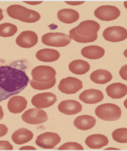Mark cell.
Masks as SVG:
<instances>
[{
    "label": "cell",
    "instance_id": "26",
    "mask_svg": "<svg viewBox=\"0 0 127 151\" xmlns=\"http://www.w3.org/2000/svg\"><path fill=\"white\" fill-rule=\"evenodd\" d=\"M18 30L16 25L10 23H4L0 25V36L2 37H10L13 36Z\"/></svg>",
    "mask_w": 127,
    "mask_h": 151
},
{
    "label": "cell",
    "instance_id": "23",
    "mask_svg": "<svg viewBox=\"0 0 127 151\" xmlns=\"http://www.w3.org/2000/svg\"><path fill=\"white\" fill-rule=\"evenodd\" d=\"M96 119L90 115L77 116L74 122L75 127L80 130L86 131L91 129L96 124Z\"/></svg>",
    "mask_w": 127,
    "mask_h": 151
},
{
    "label": "cell",
    "instance_id": "19",
    "mask_svg": "<svg viewBox=\"0 0 127 151\" xmlns=\"http://www.w3.org/2000/svg\"><path fill=\"white\" fill-rule=\"evenodd\" d=\"M33 136L34 134L32 131L25 128H21L13 134L11 139L15 144L21 145L31 141Z\"/></svg>",
    "mask_w": 127,
    "mask_h": 151
},
{
    "label": "cell",
    "instance_id": "12",
    "mask_svg": "<svg viewBox=\"0 0 127 151\" xmlns=\"http://www.w3.org/2000/svg\"><path fill=\"white\" fill-rule=\"evenodd\" d=\"M57 101V96L51 92H43L34 95L32 99V104L37 109L48 108L54 105Z\"/></svg>",
    "mask_w": 127,
    "mask_h": 151
},
{
    "label": "cell",
    "instance_id": "21",
    "mask_svg": "<svg viewBox=\"0 0 127 151\" xmlns=\"http://www.w3.org/2000/svg\"><path fill=\"white\" fill-rule=\"evenodd\" d=\"M82 55L87 59H98L102 58L105 54L104 49L98 46H88L81 50Z\"/></svg>",
    "mask_w": 127,
    "mask_h": 151
},
{
    "label": "cell",
    "instance_id": "4",
    "mask_svg": "<svg viewBox=\"0 0 127 151\" xmlns=\"http://www.w3.org/2000/svg\"><path fill=\"white\" fill-rule=\"evenodd\" d=\"M95 114L103 120L115 121L121 117V110L116 104L105 103L97 107L95 109Z\"/></svg>",
    "mask_w": 127,
    "mask_h": 151
},
{
    "label": "cell",
    "instance_id": "8",
    "mask_svg": "<svg viewBox=\"0 0 127 151\" xmlns=\"http://www.w3.org/2000/svg\"><path fill=\"white\" fill-rule=\"evenodd\" d=\"M82 88V82L79 79L71 76L62 79L58 85L60 91L66 94L75 93Z\"/></svg>",
    "mask_w": 127,
    "mask_h": 151
},
{
    "label": "cell",
    "instance_id": "37",
    "mask_svg": "<svg viewBox=\"0 0 127 151\" xmlns=\"http://www.w3.org/2000/svg\"><path fill=\"white\" fill-rule=\"evenodd\" d=\"M4 18V15H3V11L0 8V21Z\"/></svg>",
    "mask_w": 127,
    "mask_h": 151
},
{
    "label": "cell",
    "instance_id": "35",
    "mask_svg": "<svg viewBox=\"0 0 127 151\" xmlns=\"http://www.w3.org/2000/svg\"><path fill=\"white\" fill-rule=\"evenodd\" d=\"M24 2H26L28 4L30 5H37V4H40L42 3V1H35V2H31V1H24Z\"/></svg>",
    "mask_w": 127,
    "mask_h": 151
},
{
    "label": "cell",
    "instance_id": "13",
    "mask_svg": "<svg viewBox=\"0 0 127 151\" xmlns=\"http://www.w3.org/2000/svg\"><path fill=\"white\" fill-rule=\"evenodd\" d=\"M38 41L37 34L33 31L26 30L22 32L16 38V43L21 47L29 49L34 46Z\"/></svg>",
    "mask_w": 127,
    "mask_h": 151
},
{
    "label": "cell",
    "instance_id": "33",
    "mask_svg": "<svg viewBox=\"0 0 127 151\" xmlns=\"http://www.w3.org/2000/svg\"><path fill=\"white\" fill-rule=\"evenodd\" d=\"M66 2L67 4H69V5H80V4H83L85 2H84V1H80V2H78V1H76V2H68V1H66Z\"/></svg>",
    "mask_w": 127,
    "mask_h": 151
},
{
    "label": "cell",
    "instance_id": "36",
    "mask_svg": "<svg viewBox=\"0 0 127 151\" xmlns=\"http://www.w3.org/2000/svg\"><path fill=\"white\" fill-rule=\"evenodd\" d=\"M4 117V112L2 107L0 106V120H1Z\"/></svg>",
    "mask_w": 127,
    "mask_h": 151
},
{
    "label": "cell",
    "instance_id": "28",
    "mask_svg": "<svg viewBox=\"0 0 127 151\" xmlns=\"http://www.w3.org/2000/svg\"><path fill=\"white\" fill-rule=\"evenodd\" d=\"M55 83H56V79L46 83L38 82L33 79L30 82V84L31 87L35 90H44L50 89L52 87H53Z\"/></svg>",
    "mask_w": 127,
    "mask_h": 151
},
{
    "label": "cell",
    "instance_id": "2",
    "mask_svg": "<svg viewBox=\"0 0 127 151\" xmlns=\"http://www.w3.org/2000/svg\"><path fill=\"white\" fill-rule=\"evenodd\" d=\"M100 27V25L95 21H85L70 31L69 37L78 43L94 42L98 38Z\"/></svg>",
    "mask_w": 127,
    "mask_h": 151
},
{
    "label": "cell",
    "instance_id": "7",
    "mask_svg": "<svg viewBox=\"0 0 127 151\" xmlns=\"http://www.w3.org/2000/svg\"><path fill=\"white\" fill-rule=\"evenodd\" d=\"M24 122L29 124H40L48 120L47 113L42 109H32L25 111L22 115Z\"/></svg>",
    "mask_w": 127,
    "mask_h": 151
},
{
    "label": "cell",
    "instance_id": "25",
    "mask_svg": "<svg viewBox=\"0 0 127 151\" xmlns=\"http://www.w3.org/2000/svg\"><path fill=\"white\" fill-rule=\"evenodd\" d=\"M70 71L76 75L86 74L90 69V64L83 60L77 59L71 62L68 66Z\"/></svg>",
    "mask_w": 127,
    "mask_h": 151
},
{
    "label": "cell",
    "instance_id": "10",
    "mask_svg": "<svg viewBox=\"0 0 127 151\" xmlns=\"http://www.w3.org/2000/svg\"><path fill=\"white\" fill-rule=\"evenodd\" d=\"M94 15L101 21H110L117 19L120 16V11L114 6L103 5L95 10Z\"/></svg>",
    "mask_w": 127,
    "mask_h": 151
},
{
    "label": "cell",
    "instance_id": "16",
    "mask_svg": "<svg viewBox=\"0 0 127 151\" xmlns=\"http://www.w3.org/2000/svg\"><path fill=\"white\" fill-rule=\"evenodd\" d=\"M27 104V101L25 98L21 96H14L9 99L8 108L9 111L13 114H19L26 109Z\"/></svg>",
    "mask_w": 127,
    "mask_h": 151
},
{
    "label": "cell",
    "instance_id": "5",
    "mask_svg": "<svg viewBox=\"0 0 127 151\" xmlns=\"http://www.w3.org/2000/svg\"><path fill=\"white\" fill-rule=\"evenodd\" d=\"M71 41L69 35L62 33H49L43 35L42 42L43 44L53 47H65Z\"/></svg>",
    "mask_w": 127,
    "mask_h": 151
},
{
    "label": "cell",
    "instance_id": "30",
    "mask_svg": "<svg viewBox=\"0 0 127 151\" xmlns=\"http://www.w3.org/2000/svg\"><path fill=\"white\" fill-rule=\"evenodd\" d=\"M13 147L8 141H0V150H13Z\"/></svg>",
    "mask_w": 127,
    "mask_h": 151
},
{
    "label": "cell",
    "instance_id": "18",
    "mask_svg": "<svg viewBox=\"0 0 127 151\" xmlns=\"http://www.w3.org/2000/svg\"><path fill=\"white\" fill-rule=\"evenodd\" d=\"M106 92L112 99H121L127 95V86L121 83H112L107 87Z\"/></svg>",
    "mask_w": 127,
    "mask_h": 151
},
{
    "label": "cell",
    "instance_id": "14",
    "mask_svg": "<svg viewBox=\"0 0 127 151\" xmlns=\"http://www.w3.org/2000/svg\"><path fill=\"white\" fill-rule=\"evenodd\" d=\"M58 108L61 113L67 115H72L80 112L82 110V106L77 101L66 100L61 101Z\"/></svg>",
    "mask_w": 127,
    "mask_h": 151
},
{
    "label": "cell",
    "instance_id": "34",
    "mask_svg": "<svg viewBox=\"0 0 127 151\" xmlns=\"http://www.w3.org/2000/svg\"><path fill=\"white\" fill-rule=\"evenodd\" d=\"M36 150L35 148L33 147H21L19 150Z\"/></svg>",
    "mask_w": 127,
    "mask_h": 151
},
{
    "label": "cell",
    "instance_id": "6",
    "mask_svg": "<svg viewBox=\"0 0 127 151\" xmlns=\"http://www.w3.org/2000/svg\"><path fill=\"white\" fill-rule=\"evenodd\" d=\"M56 71L49 66H39L32 71L33 80L41 83H46L55 79Z\"/></svg>",
    "mask_w": 127,
    "mask_h": 151
},
{
    "label": "cell",
    "instance_id": "11",
    "mask_svg": "<svg viewBox=\"0 0 127 151\" xmlns=\"http://www.w3.org/2000/svg\"><path fill=\"white\" fill-rule=\"evenodd\" d=\"M60 135L54 132H45L39 135L36 140V144L43 149H52L60 142Z\"/></svg>",
    "mask_w": 127,
    "mask_h": 151
},
{
    "label": "cell",
    "instance_id": "3",
    "mask_svg": "<svg viewBox=\"0 0 127 151\" xmlns=\"http://www.w3.org/2000/svg\"><path fill=\"white\" fill-rule=\"evenodd\" d=\"M6 12L9 17L27 23L36 22L41 18L39 13L19 5L9 6Z\"/></svg>",
    "mask_w": 127,
    "mask_h": 151
},
{
    "label": "cell",
    "instance_id": "15",
    "mask_svg": "<svg viewBox=\"0 0 127 151\" xmlns=\"http://www.w3.org/2000/svg\"><path fill=\"white\" fill-rule=\"evenodd\" d=\"M104 99L103 92L95 89L87 90L79 95V99L86 104H96Z\"/></svg>",
    "mask_w": 127,
    "mask_h": 151
},
{
    "label": "cell",
    "instance_id": "20",
    "mask_svg": "<svg viewBox=\"0 0 127 151\" xmlns=\"http://www.w3.org/2000/svg\"><path fill=\"white\" fill-rule=\"evenodd\" d=\"M57 17L60 22L71 24L77 21L79 18V13L71 9H63L58 12Z\"/></svg>",
    "mask_w": 127,
    "mask_h": 151
},
{
    "label": "cell",
    "instance_id": "9",
    "mask_svg": "<svg viewBox=\"0 0 127 151\" xmlns=\"http://www.w3.org/2000/svg\"><path fill=\"white\" fill-rule=\"evenodd\" d=\"M103 36L106 41L109 42H121L127 39V31L121 26H112L104 30Z\"/></svg>",
    "mask_w": 127,
    "mask_h": 151
},
{
    "label": "cell",
    "instance_id": "31",
    "mask_svg": "<svg viewBox=\"0 0 127 151\" xmlns=\"http://www.w3.org/2000/svg\"><path fill=\"white\" fill-rule=\"evenodd\" d=\"M127 65L123 66L119 71L121 77L125 81H127Z\"/></svg>",
    "mask_w": 127,
    "mask_h": 151
},
{
    "label": "cell",
    "instance_id": "24",
    "mask_svg": "<svg viewBox=\"0 0 127 151\" xmlns=\"http://www.w3.org/2000/svg\"><path fill=\"white\" fill-rule=\"evenodd\" d=\"M91 80L96 84H104L110 82L112 76L110 71L103 70H97L90 75Z\"/></svg>",
    "mask_w": 127,
    "mask_h": 151
},
{
    "label": "cell",
    "instance_id": "27",
    "mask_svg": "<svg viewBox=\"0 0 127 151\" xmlns=\"http://www.w3.org/2000/svg\"><path fill=\"white\" fill-rule=\"evenodd\" d=\"M127 129L126 128H121L115 130L112 136L113 139L116 142L120 143H127Z\"/></svg>",
    "mask_w": 127,
    "mask_h": 151
},
{
    "label": "cell",
    "instance_id": "32",
    "mask_svg": "<svg viewBox=\"0 0 127 151\" xmlns=\"http://www.w3.org/2000/svg\"><path fill=\"white\" fill-rule=\"evenodd\" d=\"M8 131V128L4 124H0V137L4 136L5 134H7Z\"/></svg>",
    "mask_w": 127,
    "mask_h": 151
},
{
    "label": "cell",
    "instance_id": "22",
    "mask_svg": "<svg viewBox=\"0 0 127 151\" xmlns=\"http://www.w3.org/2000/svg\"><path fill=\"white\" fill-rule=\"evenodd\" d=\"M35 57L43 62H52L60 59V53L56 50L51 49H43L37 51Z\"/></svg>",
    "mask_w": 127,
    "mask_h": 151
},
{
    "label": "cell",
    "instance_id": "29",
    "mask_svg": "<svg viewBox=\"0 0 127 151\" xmlns=\"http://www.w3.org/2000/svg\"><path fill=\"white\" fill-rule=\"evenodd\" d=\"M83 147L79 143L68 142L63 144L58 148V150H83Z\"/></svg>",
    "mask_w": 127,
    "mask_h": 151
},
{
    "label": "cell",
    "instance_id": "1",
    "mask_svg": "<svg viewBox=\"0 0 127 151\" xmlns=\"http://www.w3.org/2000/svg\"><path fill=\"white\" fill-rule=\"evenodd\" d=\"M29 81L22 68L11 65L0 66V101L22 92Z\"/></svg>",
    "mask_w": 127,
    "mask_h": 151
},
{
    "label": "cell",
    "instance_id": "17",
    "mask_svg": "<svg viewBox=\"0 0 127 151\" xmlns=\"http://www.w3.org/2000/svg\"><path fill=\"white\" fill-rule=\"evenodd\" d=\"M85 143L90 148L100 149L108 144V139L103 134H92L86 138Z\"/></svg>",
    "mask_w": 127,
    "mask_h": 151
}]
</instances>
